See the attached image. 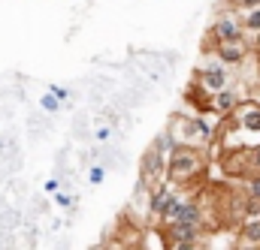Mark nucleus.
Masks as SVG:
<instances>
[{
    "instance_id": "f257e3e1",
    "label": "nucleus",
    "mask_w": 260,
    "mask_h": 250,
    "mask_svg": "<svg viewBox=\"0 0 260 250\" xmlns=\"http://www.w3.org/2000/svg\"><path fill=\"white\" fill-rule=\"evenodd\" d=\"M206 175V157L194 145H176L167 160V178L170 184H194Z\"/></svg>"
},
{
    "instance_id": "f03ea898",
    "label": "nucleus",
    "mask_w": 260,
    "mask_h": 250,
    "mask_svg": "<svg viewBox=\"0 0 260 250\" xmlns=\"http://www.w3.org/2000/svg\"><path fill=\"white\" fill-rule=\"evenodd\" d=\"M203 232L206 226L200 223H179V220H164V244L173 250H191V247H200L203 244Z\"/></svg>"
},
{
    "instance_id": "7ed1b4c3",
    "label": "nucleus",
    "mask_w": 260,
    "mask_h": 250,
    "mask_svg": "<svg viewBox=\"0 0 260 250\" xmlns=\"http://www.w3.org/2000/svg\"><path fill=\"white\" fill-rule=\"evenodd\" d=\"M227 124L236 127V130H242V148H251L254 142L251 139H257L260 145V106L257 103H239L230 115H227Z\"/></svg>"
},
{
    "instance_id": "20e7f679",
    "label": "nucleus",
    "mask_w": 260,
    "mask_h": 250,
    "mask_svg": "<svg viewBox=\"0 0 260 250\" xmlns=\"http://www.w3.org/2000/svg\"><path fill=\"white\" fill-rule=\"evenodd\" d=\"M224 172L239 175V178L257 175L260 172V145H251V148H230L227 157H224Z\"/></svg>"
},
{
    "instance_id": "39448f33",
    "label": "nucleus",
    "mask_w": 260,
    "mask_h": 250,
    "mask_svg": "<svg viewBox=\"0 0 260 250\" xmlns=\"http://www.w3.org/2000/svg\"><path fill=\"white\" fill-rule=\"evenodd\" d=\"M209 136H212V130H209V124L203 118H179L176 130H173L176 145H194V148H200V145L209 142Z\"/></svg>"
},
{
    "instance_id": "423d86ee",
    "label": "nucleus",
    "mask_w": 260,
    "mask_h": 250,
    "mask_svg": "<svg viewBox=\"0 0 260 250\" xmlns=\"http://www.w3.org/2000/svg\"><path fill=\"white\" fill-rule=\"evenodd\" d=\"M167 175V157H164V151L154 145V148H148L145 151V157H142V187H148V184H154V181H160Z\"/></svg>"
},
{
    "instance_id": "0eeeda50",
    "label": "nucleus",
    "mask_w": 260,
    "mask_h": 250,
    "mask_svg": "<svg viewBox=\"0 0 260 250\" xmlns=\"http://www.w3.org/2000/svg\"><path fill=\"white\" fill-rule=\"evenodd\" d=\"M179 202H182L179 193H176L173 187H167V184H157V187L151 190V214L160 217V220H167V217L176 211Z\"/></svg>"
},
{
    "instance_id": "6e6552de",
    "label": "nucleus",
    "mask_w": 260,
    "mask_h": 250,
    "mask_svg": "<svg viewBox=\"0 0 260 250\" xmlns=\"http://www.w3.org/2000/svg\"><path fill=\"white\" fill-rule=\"evenodd\" d=\"M215 55H218V61L227 63V66L242 63L248 58V43H245L242 36H236V39H221V43H215Z\"/></svg>"
},
{
    "instance_id": "1a4fd4ad",
    "label": "nucleus",
    "mask_w": 260,
    "mask_h": 250,
    "mask_svg": "<svg viewBox=\"0 0 260 250\" xmlns=\"http://www.w3.org/2000/svg\"><path fill=\"white\" fill-rule=\"evenodd\" d=\"M227 63H209V66H200L197 69V81L206 88V91H221V88H227V69H224Z\"/></svg>"
},
{
    "instance_id": "9d476101",
    "label": "nucleus",
    "mask_w": 260,
    "mask_h": 250,
    "mask_svg": "<svg viewBox=\"0 0 260 250\" xmlns=\"http://www.w3.org/2000/svg\"><path fill=\"white\" fill-rule=\"evenodd\" d=\"M242 21L239 18H233V15H221V18H215V24H212V30H209V39H215V43H221V39H236V36H242ZM215 49V46H212Z\"/></svg>"
},
{
    "instance_id": "9b49d317",
    "label": "nucleus",
    "mask_w": 260,
    "mask_h": 250,
    "mask_svg": "<svg viewBox=\"0 0 260 250\" xmlns=\"http://www.w3.org/2000/svg\"><path fill=\"white\" fill-rule=\"evenodd\" d=\"M167 220H179V223H200V226H206V211L197 205V202H179L176 205V211L167 217Z\"/></svg>"
},
{
    "instance_id": "f8f14e48",
    "label": "nucleus",
    "mask_w": 260,
    "mask_h": 250,
    "mask_svg": "<svg viewBox=\"0 0 260 250\" xmlns=\"http://www.w3.org/2000/svg\"><path fill=\"white\" fill-rule=\"evenodd\" d=\"M236 106H239V94H236L233 88H221V91L212 94V112H218V115H230Z\"/></svg>"
},
{
    "instance_id": "ddd939ff",
    "label": "nucleus",
    "mask_w": 260,
    "mask_h": 250,
    "mask_svg": "<svg viewBox=\"0 0 260 250\" xmlns=\"http://www.w3.org/2000/svg\"><path fill=\"white\" fill-rule=\"evenodd\" d=\"M242 27H245L248 33H260V6H254V9H245Z\"/></svg>"
},
{
    "instance_id": "4468645a",
    "label": "nucleus",
    "mask_w": 260,
    "mask_h": 250,
    "mask_svg": "<svg viewBox=\"0 0 260 250\" xmlns=\"http://www.w3.org/2000/svg\"><path fill=\"white\" fill-rule=\"evenodd\" d=\"M40 106H43L46 112H58V109H61V100H58V97H55V94L49 91V94H43V100H40Z\"/></svg>"
},
{
    "instance_id": "2eb2a0df",
    "label": "nucleus",
    "mask_w": 260,
    "mask_h": 250,
    "mask_svg": "<svg viewBox=\"0 0 260 250\" xmlns=\"http://www.w3.org/2000/svg\"><path fill=\"white\" fill-rule=\"evenodd\" d=\"M103 178H106V169H103V166H91L88 181H91V184H103Z\"/></svg>"
},
{
    "instance_id": "dca6fc26",
    "label": "nucleus",
    "mask_w": 260,
    "mask_h": 250,
    "mask_svg": "<svg viewBox=\"0 0 260 250\" xmlns=\"http://www.w3.org/2000/svg\"><path fill=\"white\" fill-rule=\"evenodd\" d=\"M248 196H254V199H260V172L257 175H248V190H245Z\"/></svg>"
},
{
    "instance_id": "f3484780",
    "label": "nucleus",
    "mask_w": 260,
    "mask_h": 250,
    "mask_svg": "<svg viewBox=\"0 0 260 250\" xmlns=\"http://www.w3.org/2000/svg\"><path fill=\"white\" fill-rule=\"evenodd\" d=\"M49 91H52V94H55V97H58L61 103H67V100H70V91H67V88H61V85H52Z\"/></svg>"
},
{
    "instance_id": "a211bd4d",
    "label": "nucleus",
    "mask_w": 260,
    "mask_h": 250,
    "mask_svg": "<svg viewBox=\"0 0 260 250\" xmlns=\"http://www.w3.org/2000/svg\"><path fill=\"white\" fill-rule=\"evenodd\" d=\"M233 6L245 12V9H254V6H260V0H233Z\"/></svg>"
},
{
    "instance_id": "6ab92c4d",
    "label": "nucleus",
    "mask_w": 260,
    "mask_h": 250,
    "mask_svg": "<svg viewBox=\"0 0 260 250\" xmlns=\"http://www.w3.org/2000/svg\"><path fill=\"white\" fill-rule=\"evenodd\" d=\"M109 136H112V127H97V133H94V139H97V142H106Z\"/></svg>"
},
{
    "instance_id": "aec40b11",
    "label": "nucleus",
    "mask_w": 260,
    "mask_h": 250,
    "mask_svg": "<svg viewBox=\"0 0 260 250\" xmlns=\"http://www.w3.org/2000/svg\"><path fill=\"white\" fill-rule=\"evenodd\" d=\"M58 205H61V208H70V205H73V196H67V193H58Z\"/></svg>"
},
{
    "instance_id": "412c9836",
    "label": "nucleus",
    "mask_w": 260,
    "mask_h": 250,
    "mask_svg": "<svg viewBox=\"0 0 260 250\" xmlns=\"http://www.w3.org/2000/svg\"><path fill=\"white\" fill-rule=\"evenodd\" d=\"M46 193H58V181L52 178V181H46Z\"/></svg>"
},
{
    "instance_id": "4be33fe9",
    "label": "nucleus",
    "mask_w": 260,
    "mask_h": 250,
    "mask_svg": "<svg viewBox=\"0 0 260 250\" xmlns=\"http://www.w3.org/2000/svg\"><path fill=\"white\" fill-rule=\"evenodd\" d=\"M254 49L260 52V33H254Z\"/></svg>"
}]
</instances>
